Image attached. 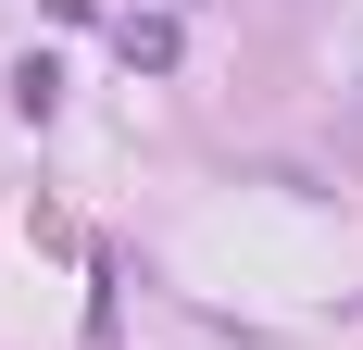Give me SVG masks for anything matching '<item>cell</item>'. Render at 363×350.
I'll list each match as a JSON object with an SVG mask.
<instances>
[{
  "label": "cell",
  "instance_id": "cell-1",
  "mask_svg": "<svg viewBox=\"0 0 363 350\" xmlns=\"http://www.w3.org/2000/svg\"><path fill=\"white\" fill-rule=\"evenodd\" d=\"M113 38H125V63H176V26H163V13H125Z\"/></svg>",
  "mask_w": 363,
  "mask_h": 350
}]
</instances>
